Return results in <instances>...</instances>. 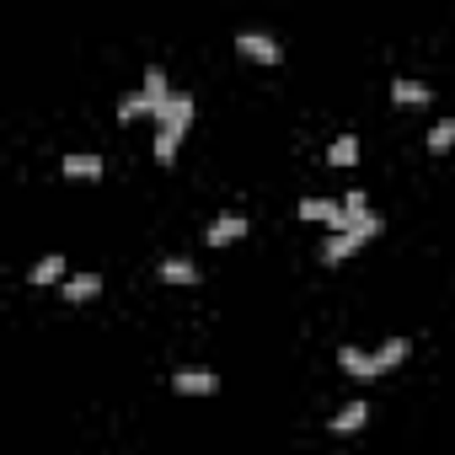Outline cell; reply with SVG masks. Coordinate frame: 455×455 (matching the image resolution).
Returning <instances> with one entry per match:
<instances>
[{
    "mask_svg": "<svg viewBox=\"0 0 455 455\" xmlns=\"http://www.w3.org/2000/svg\"><path fill=\"white\" fill-rule=\"evenodd\" d=\"M161 129H156V161L161 166H172L177 161V150H182V134H188V124H193V97L188 92H177L172 97V108L156 118Z\"/></svg>",
    "mask_w": 455,
    "mask_h": 455,
    "instance_id": "obj_1",
    "label": "cell"
},
{
    "mask_svg": "<svg viewBox=\"0 0 455 455\" xmlns=\"http://www.w3.org/2000/svg\"><path fill=\"white\" fill-rule=\"evenodd\" d=\"M380 225H386L380 214H364V220L354 225V231H343V236H332V242L322 247V263H327V268H343V263H348L364 242H375V236H380Z\"/></svg>",
    "mask_w": 455,
    "mask_h": 455,
    "instance_id": "obj_2",
    "label": "cell"
},
{
    "mask_svg": "<svg viewBox=\"0 0 455 455\" xmlns=\"http://www.w3.org/2000/svg\"><path fill=\"white\" fill-rule=\"evenodd\" d=\"M242 236H247V214H214V220H209V231H204L209 247H236Z\"/></svg>",
    "mask_w": 455,
    "mask_h": 455,
    "instance_id": "obj_3",
    "label": "cell"
},
{
    "mask_svg": "<svg viewBox=\"0 0 455 455\" xmlns=\"http://www.w3.org/2000/svg\"><path fill=\"white\" fill-rule=\"evenodd\" d=\"M236 54L252 60V65H279V60H284V49H279L268 33H242V38H236Z\"/></svg>",
    "mask_w": 455,
    "mask_h": 455,
    "instance_id": "obj_4",
    "label": "cell"
},
{
    "mask_svg": "<svg viewBox=\"0 0 455 455\" xmlns=\"http://www.w3.org/2000/svg\"><path fill=\"white\" fill-rule=\"evenodd\" d=\"M172 391L177 396H214L220 391V375L214 370H172Z\"/></svg>",
    "mask_w": 455,
    "mask_h": 455,
    "instance_id": "obj_5",
    "label": "cell"
},
{
    "mask_svg": "<svg viewBox=\"0 0 455 455\" xmlns=\"http://www.w3.org/2000/svg\"><path fill=\"white\" fill-rule=\"evenodd\" d=\"M364 423H370V402H364V396H354V402H343V407L332 412V423H327V428H332L338 439H348V434H359Z\"/></svg>",
    "mask_w": 455,
    "mask_h": 455,
    "instance_id": "obj_6",
    "label": "cell"
},
{
    "mask_svg": "<svg viewBox=\"0 0 455 455\" xmlns=\"http://www.w3.org/2000/svg\"><path fill=\"white\" fill-rule=\"evenodd\" d=\"M140 92H145V102H150V108H156V118H161V113H166V108H172V97H177V92H172V81H166V70H161V65H150V70H145V86H140Z\"/></svg>",
    "mask_w": 455,
    "mask_h": 455,
    "instance_id": "obj_7",
    "label": "cell"
},
{
    "mask_svg": "<svg viewBox=\"0 0 455 455\" xmlns=\"http://www.w3.org/2000/svg\"><path fill=\"white\" fill-rule=\"evenodd\" d=\"M65 279H70V263H65L60 252L38 258V263L28 268V284H38V290H49V284H65Z\"/></svg>",
    "mask_w": 455,
    "mask_h": 455,
    "instance_id": "obj_8",
    "label": "cell"
},
{
    "mask_svg": "<svg viewBox=\"0 0 455 455\" xmlns=\"http://www.w3.org/2000/svg\"><path fill=\"white\" fill-rule=\"evenodd\" d=\"M156 274H161V279H166V284H182V290H193V284H198V279H204V274H198V263H193V258H161V263H156Z\"/></svg>",
    "mask_w": 455,
    "mask_h": 455,
    "instance_id": "obj_9",
    "label": "cell"
},
{
    "mask_svg": "<svg viewBox=\"0 0 455 455\" xmlns=\"http://www.w3.org/2000/svg\"><path fill=\"white\" fill-rule=\"evenodd\" d=\"M391 102H396V108H428V102H434V86L402 76V81H391Z\"/></svg>",
    "mask_w": 455,
    "mask_h": 455,
    "instance_id": "obj_10",
    "label": "cell"
},
{
    "mask_svg": "<svg viewBox=\"0 0 455 455\" xmlns=\"http://www.w3.org/2000/svg\"><path fill=\"white\" fill-rule=\"evenodd\" d=\"M60 290H65V300H70V306H86V300H97V295H102V274H70Z\"/></svg>",
    "mask_w": 455,
    "mask_h": 455,
    "instance_id": "obj_11",
    "label": "cell"
},
{
    "mask_svg": "<svg viewBox=\"0 0 455 455\" xmlns=\"http://www.w3.org/2000/svg\"><path fill=\"white\" fill-rule=\"evenodd\" d=\"M338 364H343L354 380H375V375H380V370H375V354H364V348H354V343L338 348Z\"/></svg>",
    "mask_w": 455,
    "mask_h": 455,
    "instance_id": "obj_12",
    "label": "cell"
},
{
    "mask_svg": "<svg viewBox=\"0 0 455 455\" xmlns=\"http://www.w3.org/2000/svg\"><path fill=\"white\" fill-rule=\"evenodd\" d=\"M102 156H65V177L70 182H102Z\"/></svg>",
    "mask_w": 455,
    "mask_h": 455,
    "instance_id": "obj_13",
    "label": "cell"
},
{
    "mask_svg": "<svg viewBox=\"0 0 455 455\" xmlns=\"http://www.w3.org/2000/svg\"><path fill=\"white\" fill-rule=\"evenodd\" d=\"M359 161V134H338L332 145H327V166H338V172H348Z\"/></svg>",
    "mask_w": 455,
    "mask_h": 455,
    "instance_id": "obj_14",
    "label": "cell"
},
{
    "mask_svg": "<svg viewBox=\"0 0 455 455\" xmlns=\"http://www.w3.org/2000/svg\"><path fill=\"white\" fill-rule=\"evenodd\" d=\"M407 354H412V343H407V338H386V343L375 348V370L386 375V370H396V364H407Z\"/></svg>",
    "mask_w": 455,
    "mask_h": 455,
    "instance_id": "obj_15",
    "label": "cell"
},
{
    "mask_svg": "<svg viewBox=\"0 0 455 455\" xmlns=\"http://www.w3.org/2000/svg\"><path fill=\"white\" fill-rule=\"evenodd\" d=\"M134 118H156V108L145 102V92H124L118 97V124H134Z\"/></svg>",
    "mask_w": 455,
    "mask_h": 455,
    "instance_id": "obj_16",
    "label": "cell"
},
{
    "mask_svg": "<svg viewBox=\"0 0 455 455\" xmlns=\"http://www.w3.org/2000/svg\"><path fill=\"white\" fill-rule=\"evenodd\" d=\"M455 150V118H439L428 129V156H450Z\"/></svg>",
    "mask_w": 455,
    "mask_h": 455,
    "instance_id": "obj_17",
    "label": "cell"
},
{
    "mask_svg": "<svg viewBox=\"0 0 455 455\" xmlns=\"http://www.w3.org/2000/svg\"><path fill=\"white\" fill-rule=\"evenodd\" d=\"M343 209H348V220H364V214H370V198H364L359 188H348V193H343Z\"/></svg>",
    "mask_w": 455,
    "mask_h": 455,
    "instance_id": "obj_18",
    "label": "cell"
}]
</instances>
